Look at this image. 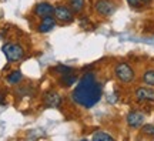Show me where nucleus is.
Masks as SVG:
<instances>
[{
  "label": "nucleus",
  "instance_id": "9",
  "mask_svg": "<svg viewBox=\"0 0 154 141\" xmlns=\"http://www.w3.org/2000/svg\"><path fill=\"white\" fill-rule=\"evenodd\" d=\"M54 27H56V17L46 16V17H43L42 23L38 24V32L40 33H49Z\"/></svg>",
  "mask_w": 154,
  "mask_h": 141
},
{
  "label": "nucleus",
  "instance_id": "14",
  "mask_svg": "<svg viewBox=\"0 0 154 141\" xmlns=\"http://www.w3.org/2000/svg\"><path fill=\"white\" fill-rule=\"evenodd\" d=\"M61 84H64V86H73L74 83H76V76L72 73H67V74H63V77H61Z\"/></svg>",
  "mask_w": 154,
  "mask_h": 141
},
{
  "label": "nucleus",
  "instance_id": "19",
  "mask_svg": "<svg viewBox=\"0 0 154 141\" xmlns=\"http://www.w3.org/2000/svg\"><path fill=\"white\" fill-rule=\"evenodd\" d=\"M141 2H149V0H141Z\"/></svg>",
  "mask_w": 154,
  "mask_h": 141
},
{
  "label": "nucleus",
  "instance_id": "16",
  "mask_svg": "<svg viewBox=\"0 0 154 141\" xmlns=\"http://www.w3.org/2000/svg\"><path fill=\"white\" fill-rule=\"evenodd\" d=\"M54 71H57L59 74L63 76V74H67V73H72L73 69L72 67H67V66H57V67L54 69Z\"/></svg>",
  "mask_w": 154,
  "mask_h": 141
},
{
  "label": "nucleus",
  "instance_id": "18",
  "mask_svg": "<svg viewBox=\"0 0 154 141\" xmlns=\"http://www.w3.org/2000/svg\"><path fill=\"white\" fill-rule=\"evenodd\" d=\"M140 2H141V0H127V3L130 6H133V7H137V6L140 5Z\"/></svg>",
  "mask_w": 154,
  "mask_h": 141
},
{
  "label": "nucleus",
  "instance_id": "15",
  "mask_svg": "<svg viewBox=\"0 0 154 141\" xmlns=\"http://www.w3.org/2000/svg\"><path fill=\"white\" fill-rule=\"evenodd\" d=\"M143 81L147 86H154V70H147L143 74Z\"/></svg>",
  "mask_w": 154,
  "mask_h": 141
},
{
  "label": "nucleus",
  "instance_id": "4",
  "mask_svg": "<svg viewBox=\"0 0 154 141\" xmlns=\"http://www.w3.org/2000/svg\"><path fill=\"white\" fill-rule=\"evenodd\" d=\"M54 16L56 20H59L61 23H72L74 19V13L70 7L66 6H57L54 9Z\"/></svg>",
  "mask_w": 154,
  "mask_h": 141
},
{
  "label": "nucleus",
  "instance_id": "12",
  "mask_svg": "<svg viewBox=\"0 0 154 141\" xmlns=\"http://www.w3.org/2000/svg\"><path fill=\"white\" fill-rule=\"evenodd\" d=\"M91 140L94 141H111L113 140V137L110 136V134H107V133H104V131H96L93 134V137H91Z\"/></svg>",
  "mask_w": 154,
  "mask_h": 141
},
{
  "label": "nucleus",
  "instance_id": "1",
  "mask_svg": "<svg viewBox=\"0 0 154 141\" xmlns=\"http://www.w3.org/2000/svg\"><path fill=\"white\" fill-rule=\"evenodd\" d=\"M73 101L84 109H91L94 104L99 103L101 97V86L96 81L91 73H87L80 78L76 88L72 94Z\"/></svg>",
  "mask_w": 154,
  "mask_h": 141
},
{
  "label": "nucleus",
  "instance_id": "17",
  "mask_svg": "<svg viewBox=\"0 0 154 141\" xmlns=\"http://www.w3.org/2000/svg\"><path fill=\"white\" fill-rule=\"evenodd\" d=\"M144 134H147V136H154V124H146L143 125V128H141Z\"/></svg>",
  "mask_w": 154,
  "mask_h": 141
},
{
  "label": "nucleus",
  "instance_id": "11",
  "mask_svg": "<svg viewBox=\"0 0 154 141\" xmlns=\"http://www.w3.org/2000/svg\"><path fill=\"white\" fill-rule=\"evenodd\" d=\"M23 78V74L20 70H16V71H11L9 77H7V81L10 83V84H17V83H20V80Z\"/></svg>",
  "mask_w": 154,
  "mask_h": 141
},
{
  "label": "nucleus",
  "instance_id": "5",
  "mask_svg": "<svg viewBox=\"0 0 154 141\" xmlns=\"http://www.w3.org/2000/svg\"><path fill=\"white\" fill-rule=\"evenodd\" d=\"M96 11L101 16H111L116 11V6L110 0H97L96 2Z\"/></svg>",
  "mask_w": 154,
  "mask_h": 141
},
{
  "label": "nucleus",
  "instance_id": "10",
  "mask_svg": "<svg viewBox=\"0 0 154 141\" xmlns=\"http://www.w3.org/2000/svg\"><path fill=\"white\" fill-rule=\"evenodd\" d=\"M36 14L40 17H46V16H53L54 14V7L50 5V3H38L36 6Z\"/></svg>",
  "mask_w": 154,
  "mask_h": 141
},
{
  "label": "nucleus",
  "instance_id": "7",
  "mask_svg": "<svg viewBox=\"0 0 154 141\" xmlns=\"http://www.w3.org/2000/svg\"><path fill=\"white\" fill-rule=\"evenodd\" d=\"M127 124L131 128H138L144 124V114L140 111H131L127 115Z\"/></svg>",
  "mask_w": 154,
  "mask_h": 141
},
{
  "label": "nucleus",
  "instance_id": "13",
  "mask_svg": "<svg viewBox=\"0 0 154 141\" xmlns=\"http://www.w3.org/2000/svg\"><path fill=\"white\" fill-rule=\"evenodd\" d=\"M70 9L73 13H80L84 9V0H70Z\"/></svg>",
  "mask_w": 154,
  "mask_h": 141
},
{
  "label": "nucleus",
  "instance_id": "3",
  "mask_svg": "<svg viewBox=\"0 0 154 141\" xmlns=\"http://www.w3.org/2000/svg\"><path fill=\"white\" fill-rule=\"evenodd\" d=\"M3 53H5V56L7 57L9 61H19L24 56V50L19 44L7 43L3 46Z\"/></svg>",
  "mask_w": 154,
  "mask_h": 141
},
{
  "label": "nucleus",
  "instance_id": "6",
  "mask_svg": "<svg viewBox=\"0 0 154 141\" xmlns=\"http://www.w3.org/2000/svg\"><path fill=\"white\" fill-rule=\"evenodd\" d=\"M61 104V97L56 91H47L44 94V106L49 109H57Z\"/></svg>",
  "mask_w": 154,
  "mask_h": 141
},
{
  "label": "nucleus",
  "instance_id": "2",
  "mask_svg": "<svg viewBox=\"0 0 154 141\" xmlns=\"http://www.w3.org/2000/svg\"><path fill=\"white\" fill-rule=\"evenodd\" d=\"M114 74L121 83H130L134 80V70L127 63H119L116 66Z\"/></svg>",
  "mask_w": 154,
  "mask_h": 141
},
{
  "label": "nucleus",
  "instance_id": "20",
  "mask_svg": "<svg viewBox=\"0 0 154 141\" xmlns=\"http://www.w3.org/2000/svg\"><path fill=\"white\" fill-rule=\"evenodd\" d=\"M0 17H2V10H0Z\"/></svg>",
  "mask_w": 154,
  "mask_h": 141
},
{
  "label": "nucleus",
  "instance_id": "8",
  "mask_svg": "<svg viewBox=\"0 0 154 141\" xmlns=\"http://www.w3.org/2000/svg\"><path fill=\"white\" fill-rule=\"evenodd\" d=\"M136 98L138 101H154V90L147 87H140L136 90Z\"/></svg>",
  "mask_w": 154,
  "mask_h": 141
}]
</instances>
